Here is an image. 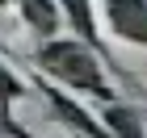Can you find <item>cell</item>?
Listing matches in <instances>:
<instances>
[{
	"label": "cell",
	"mask_w": 147,
	"mask_h": 138,
	"mask_svg": "<svg viewBox=\"0 0 147 138\" xmlns=\"http://www.w3.org/2000/svg\"><path fill=\"white\" fill-rule=\"evenodd\" d=\"M38 63H42L51 75H59L63 84H76V88H84V92H97L101 101H113V92L101 84L97 59H92L80 42H46L42 55H38Z\"/></svg>",
	"instance_id": "6da1fadb"
},
{
	"label": "cell",
	"mask_w": 147,
	"mask_h": 138,
	"mask_svg": "<svg viewBox=\"0 0 147 138\" xmlns=\"http://www.w3.org/2000/svg\"><path fill=\"white\" fill-rule=\"evenodd\" d=\"M109 17L122 38L147 42V4L143 0H109Z\"/></svg>",
	"instance_id": "7a4b0ae2"
},
{
	"label": "cell",
	"mask_w": 147,
	"mask_h": 138,
	"mask_svg": "<svg viewBox=\"0 0 147 138\" xmlns=\"http://www.w3.org/2000/svg\"><path fill=\"white\" fill-rule=\"evenodd\" d=\"M21 92H25V88L13 80L4 67H0V121H4V109H9V101H13V96H21Z\"/></svg>",
	"instance_id": "277c9868"
},
{
	"label": "cell",
	"mask_w": 147,
	"mask_h": 138,
	"mask_svg": "<svg viewBox=\"0 0 147 138\" xmlns=\"http://www.w3.org/2000/svg\"><path fill=\"white\" fill-rule=\"evenodd\" d=\"M0 4H4V0H0Z\"/></svg>",
	"instance_id": "5b68a950"
},
{
	"label": "cell",
	"mask_w": 147,
	"mask_h": 138,
	"mask_svg": "<svg viewBox=\"0 0 147 138\" xmlns=\"http://www.w3.org/2000/svg\"><path fill=\"white\" fill-rule=\"evenodd\" d=\"M21 13H25V21L34 25L38 34H55V21H59V13L51 0H21Z\"/></svg>",
	"instance_id": "3957f363"
}]
</instances>
